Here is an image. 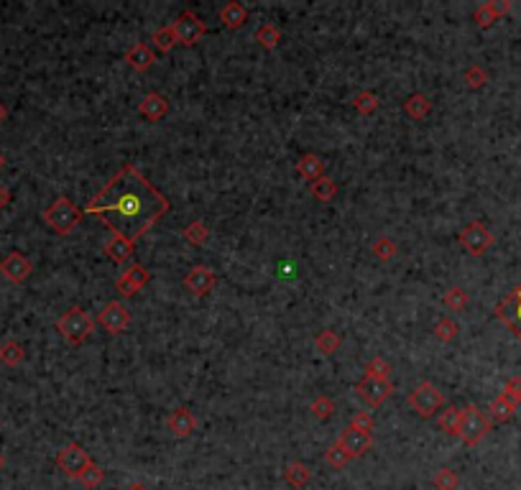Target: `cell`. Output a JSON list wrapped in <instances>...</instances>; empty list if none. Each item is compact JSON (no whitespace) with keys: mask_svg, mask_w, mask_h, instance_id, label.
Masks as SVG:
<instances>
[{"mask_svg":"<svg viewBox=\"0 0 521 490\" xmlns=\"http://www.w3.org/2000/svg\"><path fill=\"white\" fill-rule=\"evenodd\" d=\"M169 200L135 169L126 163L100 192L87 202L85 212L100 217L112 235L135 243L169 212Z\"/></svg>","mask_w":521,"mask_h":490,"instance_id":"obj_1","label":"cell"},{"mask_svg":"<svg viewBox=\"0 0 521 490\" xmlns=\"http://www.w3.org/2000/svg\"><path fill=\"white\" fill-rule=\"evenodd\" d=\"M82 220V212L69 197H57V200L44 209V223L52 228L57 235H69Z\"/></svg>","mask_w":521,"mask_h":490,"instance_id":"obj_2","label":"cell"},{"mask_svg":"<svg viewBox=\"0 0 521 490\" xmlns=\"http://www.w3.org/2000/svg\"><path fill=\"white\" fill-rule=\"evenodd\" d=\"M57 329H59L61 337H64L69 345H82L89 334H92V329H95V322H92V317H89L85 309L72 306V309H67V312L59 317Z\"/></svg>","mask_w":521,"mask_h":490,"instance_id":"obj_3","label":"cell"},{"mask_svg":"<svg viewBox=\"0 0 521 490\" xmlns=\"http://www.w3.org/2000/svg\"><path fill=\"white\" fill-rule=\"evenodd\" d=\"M491 429V419L480 411L478 406H465L462 408V419H460V429H457V437L465 442V445H478L480 439L488 434Z\"/></svg>","mask_w":521,"mask_h":490,"instance_id":"obj_4","label":"cell"},{"mask_svg":"<svg viewBox=\"0 0 521 490\" xmlns=\"http://www.w3.org/2000/svg\"><path fill=\"white\" fill-rule=\"evenodd\" d=\"M169 29L174 31V38H177V44L182 46H194L197 41H200L202 36H205V31H207V26L202 23V18L194 10H184V13L179 15L177 21L169 26Z\"/></svg>","mask_w":521,"mask_h":490,"instance_id":"obj_5","label":"cell"},{"mask_svg":"<svg viewBox=\"0 0 521 490\" xmlns=\"http://www.w3.org/2000/svg\"><path fill=\"white\" fill-rule=\"evenodd\" d=\"M442 403H445V399H442V394H439L432 383H419L409 394V406L414 408L422 419H432L439 408H442Z\"/></svg>","mask_w":521,"mask_h":490,"instance_id":"obj_6","label":"cell"},{"mask_svg":"<svg viewBox=\"0 0 521 490\" xmlns=\"http://www.w3.org/2000/svg\"><path fill=\"white\" fill-rule=\"evenodd\" d=\"M89 462H92V460H89L87 450H85V447H80L77 442H72V445L64 447V450L59 452V457H57V465H59V470L67 477H72V480H77V477H80V473L87 468Z\"/></svg>","mask_w":521,"mask_h":490,"instance_id":"obj_7","label":"cell"},{"mask_svg":"<svg viewBox=\"0 0 521 490\" xmlns=\"http://www.w3.org/2000/svg\"><path fill=\"white\" fill-rule=\"evenodd\" d=\"M460 243L470 255H483L488 248L493 245V232L485 228L483 223H470L465 230L460 232Z\"/></svg>","mask_w":521,"mask_h":490,"instance_id":"obj_8","label":"cell"},{"mask_svg":"<svg viewBox=\"0 0 521 490\" xmlns=\"http://www.w3.org/2000/svg\"><path fill=\"white\" fill-rule=\"evenodd\" d=\"M355 394L360 396L368 406H381L388 396L394 394V386H391L386 378H368V376H365V378L358 383Z\"/></svg>","mask_w":521,"mask_h":490,"instance_id":"obj_9","label":"cell"},{"mask_svg":"<svg viewBox=\"0 0 521 490\" xmlns=\"http://www.w3.org/2000/svg\"><path fill=\"white\" fill-rule=\"evenodd\" d=\"M97 322H100V327H105L110 334H118L131 325V314H128V309L120 304V302H108V304L103 306V312L97 314Z\"/></svg>","mask_w":521,"mask_h":490,"instance_id":"obj_10","label":"cell"},{"mask_svg":"<svg viewBox=\"0 0 521 490\" xmlns=\"http://www.w3.org/2000/svg\"><path fill=\"white\" fill-rule=\"evenodd\" d=\"M215 283H217V276L212 274V268H207L205 263L194 266L192 271L184 276V286L192 291L194 297H207L210 291L215 289Z\"/></svg>","mask_w":521,"mask_h":490,"instance_id":"obj_11","label":"cell"},{"mask_svg":"<svg viewBox=\"0 0 521 490\" xmlns=\"http://www.w3.org/2000/svg\"><path fill=\"white\" fill-rule=\"evenodd\" d=\"M31 271H34L31 260L26 258L23 253H18V251H13L10 255H6V258H3V263H0V274L6 276L10 283H23L31 276Z\"/></svg>","mask_w":521,"mask_h":490,"instance_id":"obj_12","label":"cell"},{"mask_svg":"<svg viewBox=\"0 0 521 490\" xmlns=\"http://www.w3.org/2000/svg\"><path fill=\"white\" fill-rule=\"evenodd\" d=\"M335 445H340L345 450V452L350 454V460H355V457H360V454H365L368 450H371L373 445V437L371 434H365V431H358V429H345L340 437H337Z\"/></svg>","mask_w":521,"mask_h":490,"instance_id":"obj_13","label":"cell"},{"mask_svg":"<svg viewBox=\"0 0 521 490\" xmlns=\"http://www.w3.org/2000/svg\"><path fill=\"white\" fill-rule=\"evenodd\" d=\"M496 317H499L501 322H506L508 329L521 340V299L516 297L514 291L496 306Z\"/></svg>","mask_w":521,"mask_h":490,"instance_id":"obj_14","label":"cell"},{"mask_svg":"<svg viewBox=\"0 0 521 490\" xmlns=\"http://www.w3.org/2000/svg\"><path fill=\"white\" fill-rule=\"evenodd\" d=\"M166 426H169V431H172L177 439H186L194 431V426H197V419H194V414L186 406H179L172 411Z\"/></svg>","mask_w":521,"mask_h":490,"instance_id":"obj_15","label":"cell"},{"mask_svg":"<svg viewBox=\"0 0 521 490\" xmlns=\"http://www.w3.org/2000/svg\"><path fill=\"white\" fill-rule=\"evenodd\" d=\"M169 100H166L164 95H159V92H151V95L143 97V103L138 105V112H141L143 118L154 120V123H159V120L164 118L166 112H169Z\"/></svg>","mask_w":521,"mask_h":490,"instance_id":"obj_16","label":"cell"},{"mask_svg":"<svg viewBox=\"0 0 521 490\" xmlns=\"http://www.w3.org/2000/svg\"><path fill=\"white\" fill-rule=\"evenodd\" d=\"M128 67L135 69V72H149L154 64H156V54L151 52L146 44H135L126 52Z\"/></svg>","mask_w":521,"mask_h":490,"instance_id":"obj_17","label":"cell"},{"mask_svg":"<svg viewBox=\"0 0 521 490\" xmlns=\"http://www.w3.org/2000/svg\"><path fill=\"white\" fill-rule=\"evenodd\" d=\"M220 21L233 31L240 29V26L248 21V8L240 6L238 0H230V3H225V6L220 8Z\"/></svg>","mask_w":521,"mask_h":490,"instance_id":"obj_18","label":"cell"},{"mask_svg":"<svg viewBox=\"0 0 521 490\" xmlns=\"http://www.w3.org/2000/svg\"><path fill=\"white\" fill-rule=\"evenodd\" d=\"M297 171L304 179H309V181H317V179L325 177V161L317 154H304L297 161Z\"/></svg>","mask_w":521,"mask_h":490,"instance_id":"obj_19","label":"cell"},{"mask_svg":"<svg viewBox=\"0 0 521 490\" xmlns=\"http://www.w3.org/2000/svg\"><path fill=\"white\" fill-rule=\"evenodd\" d=\"M105 255L110 260H115V263H126V260L133 255V243H128V240L118 238V235H112V238L105 243Z\"/></svg>","mask_w":521,"mask_h":490,"instance_id":"obj_20","label":"cell"},{"mask_svg":"<svg viewBox=\"0 0 521 490\" xmlns=\"http://www.w3.org/2000/svg\"><path fill=\"white\" fill-rule=\"evenodd\" d=\"M284 480H286L291 488H304V485H309V480H312V470L307 468L304 462H291V465H286V470H284Z\"/></svg>","mask_w":521,"mask_h":490,"instance_id":"obj_21","label":"cell"},{"mask_svg":"<svg viewBox=\"0 0 521 490\" xmlns=\"http://www.w3.org/2000/svg\"><path fill=\"white\" fill-rule=\"evenodd\" d=\"M430 110H432V103H430V97L422 95V92L411 95L409 100L404 103V112H406L409 118H414V120H422L425 115H430Z\"/></svg>","mask_w":521,"mask_h":490,"instance_id":"obj_22","label":"cell"},{"mask_svg":"<svg viewBox=\"0 0 521 490\" xmlns=\"http://www.w3.org/2000/svg\"><path fill=\"white\" fill-rule=\"evenodd\" d=\"M23 360H26V352H23L21 342L6 340L3 345H0V363H6V365H10V368H15V365H21Z\"/></svg>","mask_w":521,"mask_h":490,"instance_id":"obj_23","label":"cell"},{"mask_svg":"<svg viewBox=\"0 0 521 490\" xmlns=\"http://www.w3.org/2000/svg\"><path fill=\"white\" fill-rule=\"evenodd\" d=\"M460 419H462V408L447 406L445 411L439 414L437 424H439V429H442V431H447V434L457 437V429H460Z\"/></svg>","mask_w":521,"mask_h":490,"instance_id":"obj_24","label":"cell"},{"mask_svg":"<svg viewBox=\"0 0 521 490\" xmlns=\"http://www.w3.org/2000/svg\"><path fill=\"white\" fill-rule=\"evenodd\" d=\"M309 192H312V197L317 202H330L337 194V184L330 177H322V179H317V181H312Z\"/></svg>","mask_w":521,"mask_h":490,"instance_id":"obj_25","label":"cell"},{"mask_svg":"<svg viewBox=\"0 0 521 490\" xmlns=\"http://www.w3.org/2000/svg\"><path fill=\"white\" fill-rule=\"evenodd\" d=\"M182 238L186 240V243H192V245H205L210 238V230H207V225L200 223V220H194V223H189L182 230Z\"/></svg>","mask_w":521,"mask_h":490,"instance_id":"obj_26","label":"cell"},{"mask_svg":"<svg viewBox=\"0 0 521 490\" xmlns=\"http://www.w3.org/2000/svg\"><path fill=\"white\" fill-rule=\"evenodd\" d=\"M256 41H258L263 49H276L279 41H281V31L276 29L274 23H263V26L256 31Z\"/></svg>","mask_w":521,"mask_h":490,"instance_id":"obj_27","label":"cell"},{"mask_svg":"<svg viewBox=\"0 0 521 490\" xmlns=\"http://www.w3.org/2000/svg\"><path fill=\"white\" fill-rule=\"evenodd\" d=\"M516 406H519V403H514L511 399H506V396L501 394L499 399L491 403V416L496 419V422H506V419H511V416H514Z\"/></svg>","mask_w":521,"mask_h":490,"instance_id":"obj_28","label":"cell"},{"mask_svg":"<svg viewBox=\"0 0 521 490\" xmlns=\"http://www.w3.org/2000/svg\"><path fill=\"white\" fill-rule=\"evenodd\" d=\"M80 483L85 485V488H97V485H103L105 480V470L97 465V462H89L87 468L80 473V477H77Z\"/></svg>","mask_w":521,"mask_h":490,"instance_id":"obj_29","label":"cell"},{"mask_svg":"<svg viewBox=\"0 0 521 490\" xmlns=\"http://www.w3.org/2000/svg\"><path fill=\"white\" fill-rule=\"evenodd\" d=\"M151 41H154V46H156L161 54H169L177 46V38H174V31L166 26V29H156L154 34H151Z\"/></svg>","mask_w":521,"mask_h":490,"instance_id":"obj_30","label":"cell"},{"mask_svg":"<svg viewBox=\"0 0 521 490\" xmlns=\"http://www.w3.org/2000/svg\"><path fill=\"white\" fill-rule=\"evenodd\" d=\"M353 107H355L360 115H373V112L379 110V97L373 95V92H358V95L353 97Z\"/></svg>","mask_w":521,"mask_h":490,"instance_id":"obj_31","label":"cell"},{"mask_svg":"<svg viewBox=\"0 0 521 490\" xmlns=\"http://www.w3.org/2000/svg\"><path fill=\"white\" fill-rule=\"evenodd\" d=\"M314 345H317V350H320L322 355H332V352H337V348H340V334H337L335 329H325V332L314 340Z\"/></svg>","mask_w":521,"mask_h":490,"instance_id":"obj_32","label":"cell"},{"mask_svg":"<svg viewBox=\"0 0 521 490\" xmlns=\"http://www.w3.org/2000/svg\"><path fill=\"white\" fill-rule=\"evenodd\" d=\"M123 276H126L128 281L133 283L138 291H141L143 286H149V281H151V274L141 266V263H133V266H128V271Z\"/></svg>","mask_w":521,"mask_h":490,"instance_id":"obj_33","label":"cell"},{"mask_svg":"<svg viewBox=\"0 0 521 490\" xmlns=\"http://www.w3.org/2000/svg\"><path fill=\"white\" fill-rule=\"evenodd\" d=\"M445 306L453 309V312H462L468 306V294L460 289V286H453V289L445 294Z\"/></svg>","mask_w":521,"mask_h":490,"instance_id":"obj_34","label":"cell"},{"mask_svg":"<svg viewBox=\"0 0 521 490\" xmlns=\"http://www.w3.org/2000/svg\"><path fill=\"white\" fill-rule=\"evenodd\" d=\"M312 414L317 416V419H322V422H328L330 416L335 414V401L332 399H328V396H317L312 401Z\"/></svg>","mask_w":521,"mask_h":490,"instance_id":"obj_35","label":"cell"},{"mask_svg":"<svg viewBox=\"0 0 521 490\" xmlns=\"http://www.w3.org/2000/svg\"><path fill=\"white\" fill-rule=\"evenodd\" d=\"M460 483V477L455 475L450 468H439L437 475H434V488L437 490H455Z\"/></svg>","mask_w":521,"mask_h":490,"instance_id":"obj_36","label":"cell"},{"mask_svg":"<svg viewBox=\"0 0 521 490\" xmlns=\"http://www.w3.org/2000/svg\"><path fill=\"white\" fill-rule=\"evenodd\" d=\"M373 255L379 260H391L396 255V243L391 238H379L373 243Z\"/></svg>","mask_w":521,"mask_h":490,"instance_id":"obj_37","label":"cell"},{"mask_svg":"<svg viewBox=\"0 0 521 490\" xmlns=\"http://www.w3.org/2000/svg\"><path fill=\"white\" fill-rule=\"evenodd\" d=\"M325 460H328L335 470H343L345 465L350 462V454L345 452V450H343L340 445H332V447L328 450V452H325Z\"/></svg>","mask_w":521,"mask_h":490,"instance_id":"obj_38","label":"cell"},{"mask_svg":"<svg viewBox=\"0 0 521 490\" xmlns=\"http://www.w3.org/2000/svg\"><path fill=\"white\" fill-rule=\"evenodd\" d=\"M388 373H391V365H388L383 357H373L371 363L365 365V376H368V378H386L388 380Z\"/></svg>","mask_w":521,"mask_h":490,"instance_id":"obj_39","label":"cell"},{"mask_svg":"<svg viewBox=\"0 0 521 490\" xmlns=\"http://www.w3.org/2000/svg\"><path fill=\"white\" fill-rule=\"evenodd\" d=\"M434 334H437L439 340L442 342H450V340H455L457 337V322L455 320H439L437 322V327H434Z\"/></svg>","mask_w":521,"mask_h":490,"instance_id":"obj_40","label":"cell"},{"mask_svg":"<svg viewBox=\"0 0 521 490\" xmlns=\"http://www.w3.org/2000/svg\"><path fill=\"white\" fill-rule=\"evenodd\" d=\"M350 429H358V431H365V434H371V431H373L371 414H365V411H358V414H353V419H350Z\"/></svg>","mask_w":521,"mask_h":490,"instance_id":"obj_41","label":"cell"},{"mask_svg":"<svg viewBox=\"0 0 521 490\" xmlns=\"http://www.w3.org/2000/svg\"><path fill=\"white\" fill-rule=\"evenodd\" d=\"M465 82H468L473 89H478V87H483L485 82H488V75H485L480 67H470L468 72H465Z\"/></svg>","mask_w":521,"mask_h":490,"instance_id":"obj_42","label":"cell"},{"mask_svg":"<svg viewBox=\"0 0 521 490\" xmlns=\"http://www.w3.org/2000/svg\"><path fill=\"white\" fill-rule=\"evenodd\" d=\"M473 18H476V23H478V26H480V29H488V26H491L493 21H499V18L493 15V10H491V8H488V3H485V6H480V8H478V10H476V15H473Z\"/></svg>","mask_w":521,"mask_h":490,"instance_id":"obj_43","label":"cell"},{"mask_svg":"<svg viewBox=\"0 0 521 490\" xmlns=\"http://www.w3.org/2000/svg\"><path fill=\"white\" fill-rule=\"evenodd\" d=\"M504 396H506V399H511L514 403H521V378L506 380V386H504Z\"/></svg>","mask_w":521,"mask_h":490,"instance_id":"obj_44","label":"cell"},{"mask_svg":"<svg viewBox=\"0 0 521 490\" xmlns=\"http://www.w3.org/2000/svg\"><path fill=\"white\" fill-rule=\"evenodd\" d=\"M115 286H118V294H120V297H126V299H131V297H135V294H138V289H135L133 283L128 281L126 276H120L118 281H115Z\"/></svg>","mask_w":521,"mask_h":490,"instance_id":"obj_45","label":"cell"},{"mask_svg":"<svg viewBox=\"0 0 521 490\" xmlns=\"http://www.w3.org/2000/svg\"><path fill=\"white\" fill-rule=\"evenodd\" d=\"M488 8H491L493 15L499 18V15H504V13H508V10H511V3H506V0H493V3H488Z\"/></svg>","mask_w":521,"mask_h":490,"instance_id":"obj_46","label":"cell"},{"mask_svg":"<svg viewBox=\"0 0 521 490\" xmlns=\"http://www.w3.org/2000/svg\"><path fill=\"white\" fill-rule=\"evenodd\" d=\"M10 205V189L8 186H0V207Z\"/></svg>","mask_w":521,"mask_h":490,"instance_id":"obj_47","label":"cell"},{"mask_svg":"<svg viewBox=\"0 0 521 490\" xmlns=\"http://www.w3.org/2000/svg\"><path fill=\"white\" fill-rule=\"evenodd\" d=\"M6 118H8V107L0 103V123H6Z\"/></svg>","mask_w":521,"mask_h":490,"instance_id":"obj_48","label":"cell"},{"mask_svg":"<svg viewBox=\"0 0 521 490\" xmlns=\"http://www.w3.org/2000/svg\"><path fill=\"white\" fill-rule=\"evenodd\" d=\"M128 490H146V488H143L141 483H133V485H131V488H128Z\"/></svg>","mask_w":521,"mask_h":490,"instance_id":"obj_49","label":"cell"},{"mask_svg":"<svg viewBox=\"0 0 521 490\" xmlns=\"http://www.w3.org/2000/svg\"><path fill=\"white\" fill-rule=\"evenodd\" d=\"M6 468V457H3V452H0V470Z\"/></svg>","mask_w":521,"mask_h":490,"instance_id":"obj_50","label":"cell"},{"mask_svg":"<svg viewBox=\"0 0 521 490\" xmlns=\"http://www.w3.org/2000/svg\"><path fill=\"white\" fill-rule=\"evenodd\" d=\"M3 166H6V156H3V154H0V169H3Z\"/></svg>","mask_w":521,"mask_h":490,"instance_id":"obj_51","label":"cell"}]
</instances>
